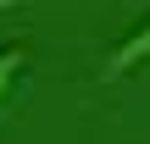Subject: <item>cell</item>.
<instances>
[{
  "mask_svg": "<svg viewBox=\"0 0 150 144\" xmlns=\"http://www.w3.org/2000/svg\"><path fill=\"white\" fill-rule=\"evenodd\" d=\"M139 61H150V17L139 22V28H134V33H128V39H117V44H111V55L100 61V78L111 83V78H122V72H134Z\"/></svg>",
  "mask_w": 150,
  "mask_h": 144,
  "instance_id": "cell-1",
  "label": "cell"
},
{
  "mask_svg": "<svg viewBox=\"0 0 150 144\" xmlns=\"http://www.w3.org/2000/svg\"><path fill=\"white\" fill-rule=\"evenodd\" d=\"M22 67H28V50H22V44H0V100L11 94V83H17Z\"/></svg>",
  "mask_w": 150,
  "mask_h": 144,
  "instance_id": "cell-2",
  "label": "cell"
}]
</instances>
